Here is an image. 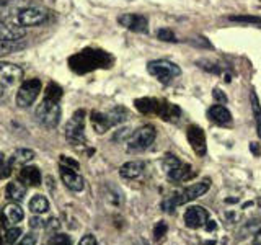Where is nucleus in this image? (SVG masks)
Listing matches in <instances>:
<instances>
[{"label": "nucleus", "mask_w": 261, "mask_h": 245, "mask_svg": "<svg viewBox=\"0 0 261 245\" xmlns=\"http://www.w3.org/2000/svg\"><path fill=\"white\" fill-rule=\"evenodd\" d=\"M147 70L162 84H170L171 80L181 76V69L175 62L167 59H155L147 64Z\"/></svg>", "instance_id": "nucleus-1"}, {"label": "nucleus", "mask_w": 261, "mask_h": 245, "mask_svg": "<svg viewBox=\"0 0 261 245\" xmlns=\"http://www.w3.org/2000/svg\"><path fill=\"white\" fill-rule=\"evenodd\" d=\"M35 116L41 126H44L47 129H54L59 125V119H61L59 102H53V100H47V98H43V102H41V105L36 108Z\"/></svg>", "instance_id": "nucleus-2"}, {"label": "nucleus", "mask_w": 261, "mask_h": 245, "mask_svg": "<svg viewBox=\"0 0 261 245\" xmlns=\"http://www.w3.org/2000/svg\"><path fill=\"white\" fill-rule=\"evenodd\" d=\"M155 137H157V131H155V128L150 125H145L130 134V137L127 139V149L130 152L145 151L153 144Z\"/></svg>", "instance_id": "nucleus-3"}, {"label": "nucleus", "mask_w": 261, "mask_h": 245, "mask_svg": "<svg viewBox=\"0 0 261 245\" xmlns=\"http://www.w3.org/2000/svg\"><path fill=\"white\" fill-rule=\"evenodd\" d=\"M41 80L39 79H30V80H24L21 87L18 88L15 96V103L16 106L20 108H28L33 103L36 102V98L41 92Z\"/></svg>", "instance_id": "nucleus-4"}, {"label": "nucleus", "mask_w": 261, "mask_h": 245, "mask_svg": "<svg viewBox=\"0 0 261 245\" xmlns=\"http://www.w3.org/2000/svg\"><path fill=\"white\" fill-rule=\"evenodd\" d=\"M85 111L77 110L72 114V118L65 125V137L73 145L82 144L85 141Z\"/></svg>", "instance_id": "nucleus-5"}, {"label": "nucleus", "mask_w": 261, "mask_h": 245, "mask_svg": "<svg viewBox=\"0 0 261 245\" xmlns=\"http://www.w3.org/2000/svg\"><path fill=\"white\" fill-rule=\"evenodd\" d=\"M46 12L43 8H38V7H27V8H21L16 15V23L20 24L23 28H28V27H38V24L44 23L46 21Z\"/></svg>", "instance_id": "nucleus-6"}, {"label": "nucleus", "mask_w": 261, "mask_h": 245, "mask_svg": "<svg viewBox=\"0 0 261 245\" xmlns=\"http://www.w3.org/2000/svg\"><path fill=\"white\" fill-rule=\"evenodd\" d=\"M118 23L134 33H147L149 31V20L139 13H124L118 18Z\"/></svg>", "instance_id": "nucleus-7"}, {"label": "nucleus", "mask_w": 261, "mask_h": 245, "mask_svg": "<svg viewBox=\"0 0 261 245\" xmlns=\"http://www.w3.org/2000/svg\"><path fill=\"white\" fill-rule=\"evenodd\" d=\"M211 188V180L206 178V180H201L198 183H193L191 186H188L186 190H183L181 193L178 194V203L179 204H186L190 203L196 198H199V196L206 194Z\"/></svg>", "instance_id": "nucleus-8"}, {"label": "nucleus", "mask_w": 261, "mask_h": 245, "mask_svg": "<svg viewBox=\"0 0 261 245\" xmlns=\"http://www.w3.org/2000/svg\"><path fill=\"white\" fill-rule=\"evenodd\" d=\"M23 76V70L20 65L12 62H0V87H7L15 84Z\"/></svg>", "instance_id": "nucleus-9"}, {"label": "nucleus", "mask_w": 261, "mask_h": 245, "mask_svg": "<svg viewBox=\"0 0 261 245\" xmlns=\"http://www.w3.org/2000/svg\"><path fill=\"white\" fill-rule=\"evenodd\" d=\"M188 141H190L193 151L199 155V157H204V154L207 151V145H206V134L199 126H190L188 128Z\"/></svg>", "instance_id": "nucleus-10"}, {"label": "nucleus", "mask_w": 261, "mask_h": 245, "mask_svg": "<svg viewBox=\"0 0 261 245\" xmlns=\"http://www.w3.org/2000/svg\"><path fill=\"white\" fill-rule=\"evenodd\" d=\"M209 219V212L201 206H191L185 212V224L190 229H199L206 226Z\"/></svg>", "instance_id": "nucleus-11"}, {"label": "nucleus", "mask_w": 261, "mask_h": 245, "mask_svg": "<svg viewBox=\"0 0 261 245\" xmlns=\"http://www.w3.org/2000/svg\"><path fill=\"white\" fill-rule=\"evenodd\" d=\"M61 178H62L64 185L67 186L69 190H72V191L80 193V191L85 190V180L82 178L75 170L61 165Z\"/></svg>", "instance_id": "nucleus-12"}, {"label": "nucleus", "mask_w": 261, "mask_h": 245, "mask_svg": "<svg viewBox=\"0 0 261 245\" xmlns=\"http://www.w3.org/2000/svg\"><path fill=\"white\" fill-rule=\"evenodd\" d=\"M27 35V28L16 23L0 20V41H18Z\"/></svg>", "instance_id": "nucleus-13"}, {"label": "nucleus", "mask_w": 261, "mask_h": 245, "mask_svg": "<svg viewBox=\"0 0 261 245\" xmlns=\"http://www.w3.org/2000/svg\"><path fill=\"white\" fill-rule=\"evenodd\" d=\"M145 170V163L141 162V160H130V162H126L124 165H121L119 168V175L126 180H134V178H139Z\"/></svg>", "instance_id": "nucleus-14"}, {"label": "nucleus", "mask_w": 261, "mask_h": 245, "mask_svg": "<svg viewBox=\"0 0 261 245\" xmlns=\"http://www.w3.org/2000/svg\"><path fill=\"white\" fill-rule=\"evenodd\" d=\"M207 118L212 122H217V125H228V122H232V113L224 105L217 103L207 110Z\"/></svg>", "instance_id": "nucleus-15"}, {"label": "nucleus", "mask_w": 261, "mask_h": 245, "mask_svg": "<svg viewBox=\"0 0 261 245\" xmlns=\"http://www.w3.org/2000/svg\"><path fill=\"white\" fill-rule=\"evenodd\" d=\"M20 178L21 182L24 183H30L31 186H39L41 185V174L38 167H33V165H24L20 172Z\"/></svg>", "instance_id": "nucleus-16"}, {"label": "nucleus", "mask_w": 261, "mask_h": 245, "mask_svg": "<svg viewBox=\"0 0 261 245\" xmlns=\"http://www.w3.org/2000/svg\"><path fill=\"white\" fill-rule=\"evenodd\" d=\"M35 159V152H33L31 149H18L15 151L13 155L10 157V165L12 167H16V165H28V163Z\"/></svg>", "instance_id": "nucleus-17"}, {"label": "nucleus", "mask_w": 261, "mask_h": 245, "mask_svg": "<svg viewBox=\"0 0 261 245\" xmlns=\"http://www.w3.org/2000/svg\"><path fill=\"white\" fill-rule=\"evenodd\" d=\"M92 125H93V128H95V131L98 134H103L111 128L108 114L100 113V111H93L92 113Z\"/></svg>", "instance_id": "nucleus-18"}, {"label": "nucleus", "mask_w": 261, "mask_h": 245, "mask_svg": "<svg viewBox=\"0 0 261 245\" xmlns=\"http://www.w3.org/2000/svg\"><path fill=\"white\" fill-rule=\"evenodd\" d=\"M27 194V186L21 182H10L7 185V196L13 201H21Z\"/></svg>", "instance_id": "nucleus-19"}, {"label": "nucleus", "mask_w": 261, "mask_h": 245, "mask_svg": "<svg viewBox=\"0 0 261 245\" xmlns=\"http://www.w3.org/2000/svg\"><path fill=\"white\" fill-rule=\"evenodd\" d=\"M30 211H33L35 214H44L49 211V201L46 196L43 194H35L30 201Z\"/></svg>", "instance_id": "nucleus-20"}, {"label": "nucleus", "mask_w": 261, "mask_h": 245, "mask_svg": "<svg viewBox=\"0 0 261 245\" xmlns=\"http://www.w3.org/2000/svg\"><path fill=\"white\" fill-rule=\"evenodd\" d=\"M191 170L193 168L190 165H183V163H181V165H178L176 168L167 172V175H168L170 180H173V182H185V180H188L193 175Z\"/></svg>", "instance_id": "nucleus-21"}, {"label": "nucleus", "mask_w": 261, "mask_h": 245, "mask_svg": "<svg viewBox=\"0 0 261 245\" xmlns=\"http://www.w3.org/2000/svg\"><path fill=\"white\" fill-rule=\"evenodd\" d=\"M5 216H7L8 220H10V223L16 224V223H21V220H23L24 212L16 203H10V204H7V206H5Z\"/></svg>", "instance_id": "nucleus-22"}, {"label": "nucleus", "mask_w": 261, "mask_h": 245, "mask_svg": "<svg viewBox=\"0 0 261 245\" xmlns=\"http://www.w3.org/2000/svg\"><path fill=\"white\" fill-rule=\"evenodd\" d=\"M250 102H251V110H253V116H255V122H256V131L258 136L261 139V105L258 102V96L255 92L250 93Z\"/></svg>", "instance_id": "nucleus-23"}, {"label": "nucleus", "mask_w": 261, "mask_h": 245, "mask_svg": "<svg viewBox=\"0 0 261 245\" xmlns=\"http://www.w3.org/2000/svg\"><path fill=\"white\" fill-rule=\"evenodd\" d=\"M136 106L142 113H157L160 105L157 100H152V98H141V100L136 102Z\"/></svg>", "instance_id": "nucleus-24"}, {"label": "nucleus", "mask_w": 261, "mask_h": 245, "mask_svg": "<svg viewBox=\"0 0 261 245\" xmlns=\"http://www.w3.org/2000/svg\"><path fill=\"white\" fill-rule=\"evenodd\" d=\"M110 118V122L111 126H116V125H121L122 121L127 119V110L122 108V106H116V108H113L110 113H106Z\"/></svg>", "instance_id": "nucleus-25"}, {"label": "nucleus", "mask_w": 261, "mask_h": 245, "mask_svg": "<svg viewBox=\"0 0 261 245\" xmlns=\"http://www.w3.org/2000/svg\"><path fill=\"white\" fill-rule=\"evenodd\" d=\"M62 96V90L59 85L56 84H49L44 90V98H47V100H53V102H59Z\"/></svg>", "instance_id": "nucleus-26"}, {"label": "nucleus", "mask_w": 261, "mask_h": 245, "mask_svg": "<svg viewBox=\"0 0 261 245\" xmlns=\"http://www.w3.org/2000/svg\"><path fill=\"white\" fill-rule=\"evenodd\" d=\"M24 47V43H21V39L18 41H0V53H13L18 49Z\"/></svg>", "instance_id": "nucleus-27"}, {"label": "nucleus", "mask_w": 261, "mask_h": 245, "mask_svg": "<svg viewBox=\"0 0 261 245\" xmlns=\"http://www.w3.org/2000/svg\"><path fill=\"white\" fill-rule=\"evenodd\" d=\"M230 21H240V23H255V24H261V16H255V15H233L228 16Z\"/></svg>", "instance_id": "nucleus-28"}, {"label": "nucleus", "mask_w": 261, "mask_h": 245, "mask_svg": "<svg viewBox=\"0 0 261 245\" xmlns=\"http://www.w3.org/2000/svg\"><path fill=\"white\" fill-rule=\"evenodd\" d=\"M176 206H179L178 194H171V196H168V198H165V201L162 203L163 211H167V212H173Z\"/></svg>", "instance_id": "nucleus-29"}, {"label": "nucleus", "mask_w": 261, "mask_h": 245, "mask_svg": "<svg viewBox=\"0 0 261 245\" xmlns=\"http://www.w3.org/2000/svg\"><path fill=\"white\" fill-rule=\"evenodd\" d=\"M178 165H181V162H179V160L175 157V155H171V154H167V155H165V159H163V168H165L167 172L176 168Z\"/></svg>", "instance_id": "nucleus-30"}, {"label": "nucleus", "mask_w": 261, "mask_h": 245, "mask_svg": "<svg viewBox=\"0 0 261 245\" xmlns=\"http://www.w3.org/2000/svg\"><path fill=\"white\" fill-rule=\"evenodd\" d=\"M130 129L129 128H121V129H118L116 133H114V136H113V141L114 142H126L127 139L130 137Z\"/></svg>", "instance_id": "nucleus-31"}, {"label": "nucleus", "mask_w": 261, "mask_h": 245, "mask_svg": "<svg viewBox=\"0 0 261 245\" xmlns=\"http://www.w3.org/2000/svg\"><path fill=\"white\" fill-rule=\"evenodd\" d=\"M157 38L162 39V41H167V43H175L176 41V36H175V33L168 30V28H162L157 31Z\"/></svg>", "instance_id": "nucleus-32"}, {"label": "nucleus", "mask_w": 261, "mask_h": 245, "mask_svg": "<svg viewBox=\"0 0 261 245\" xmlns=\"http://www.w3.org/2000/svg\"><path fill=\"white\" fill-rule=\"evenodd\" d=\"M167 231H168L167 223H163V220H159V223L155 224V227H153V237H155V240H160L162 237L167 234Z\"/></svg>", "instance_id": "nucleus-33"}, {"label": "nucleus", "mask_w": 261, "mask_h": 245, "mask_svg": "<svg viewBox=\"0 0 261 245\" xmlns=\"http://www.w3.org/2000/svg\"><path fill=\"white\" fill-rule=\"evenodd\" d=\"M20 235H21V229H20V227H12V229H8L7 234H5V242H7V243H15L16 239H20Z\"/></svg>", "instance_id": "nucleus-34"}, {"label": "nucleus", "mask_w": 261, "mask_h": 245, "mask_svg": "<svg viewBox=\"0 0 261 245\" xmlns=\"http://www.w3.org/2000/svg\"><path fill=\"white\" fill-rule=\"evenodd\" d=\"M212 96H214V100H216L219 105H225V103H227V100H228L227 95H225L220 88H217V87H216L214 90H212Z\"/></svg>", "instance_id": "nucleus-35"}, {"label": "nucleus", "mask_w": 261, "mask_h": 245, "mask_svg": "<svg viewBox=\"0 0 261 245\" xmlns=\"http://www.w3.org/2000/svg\"><path fill=\"white\" fill-rule=\"evenodd\" d=\"M61 165L69 167V168H72V170H79V162L72 160V159H69V157H65V155H61Z\"/></svg>", "instance_id": "nucleus-36"}, {"label": "nucleus", "mask_w": 261, "mask_h": 245, "mask_svg": "<svg viewBox=\"0 0 261 245\" xmlns=\"http://www.w3.org/2000/svg\"><path fill=\"white\" fill-rule=\"evenodd\" d=\"M12 165H10V162H4V163H0V178H7L8 175L12 174Z\"/></svg>", "instance_id": "nucleus-37"}, {"label": "nucleus", "mask_w": 261, "mask_h": 245, "mask_svg": "<svg viewBox=\"0 0 261 245\" xmlns=\"http://www.w3.org/2000/svg\"><path fill=\"white\" fill-rule=\"evenodd\" d=\"M79 245H98V243H96L95 235H92V234H87L85 237H82V240L79 242Z\"/></svg>", "instance_id": "nucleus-38"}, {"label": "nucleus", "mask_w": 261, "mask_h": 245, "mask_svg": "<svg viewBox=\"0 0 261 245\" xmlns=\"http://www.w3.org/2000/svg\"><path fill=\"white\" fill-rule=\"evenodd\" d=\"M36 243V235L35 234H28L23 237V240L20 242V245H35Z\"/></svg>", "instance_id": "nucleus-39"}, {"label": "nucleus", "mask_w": 261, "mask_h": 245, "mask_svg": "<svg viewBox=\"0 0 261 245\" xmlns=\"http://www.w3.org/2000/svg\"><path fill=\"white\" fill-rule=\"evenodd\" d=\"M30 226H31L33 229H41V227L44 226V220L41 219V217H38V216H35V217H31Z\"/></svg>", "instance_id": "nucleus-40"}, {"label": "nucleus", "mask_w": 261, "mask_h": 245, "mask_svg": "<svg viewBox=\"0 0 261 245\" xmlns=\"http://www.w3.org/2000/svg\"><path fill=\"white\" fill-rule=\"evenodd\" d=\"M250 151H251L253 155H259V154H261V147H259V144H256V142H251V144H250Z\"/></svg>", "instance_id": "nucleus-41"}, {"label": "nucleus", "mask_w": 261, "mask_h": 245, "mask_svg": "<svg viewBox=\"0 0 261 245\" xmlns=\"http://www.w3.org/2000/svg\"><path fill=\"white\" fill-rule=\"evenodd\" d=\"M204 227H206V231L212 232V231H216V229H217V223H214V220H209V219H207V223H206V226H204Z\"/></svg>", "instance_id": "nucleus-42"}, {"label": "nucleus", "mask_w": 261, "mask_h": 245, "mask_svg": "<svg viewBox=\"0 0 261 245\" xmlns=\"http://www.w3.org/2000/svg\"><path fill=\"white\" fill-rule=\"evenodd\" d=\"M253 245H261V227L256 231L255 237H253Z\"/></svg>", "instance_id": "nucleus-43"}, {"label": "nucleus", "mask_w": 261, "mask_h": 245, "mask_svg": "<svg viewBox=\"0 0 261 245\" xmlns=\"http://www.w3.org/2000/svg\"><path fill=\"white\" fill-rule=\"evenodd\" d=\"M5 162V159H4V155L2 154H0V163H4Z\"/></svg>", "instance_id": "nucleus-44"}, {"label": "nucleus", "mask_w": 261, "mask_h": 245, "mask_svg": "<svg viewBox=\"0 0 261 245\" xmlns=\"http://www.w3.org/2000/svg\"><path fill=\"white\" fill-rule=\"evenodd\" d=\"M2 95H4V87H0V98H2Z\"/></svg>", "instance_id": "nucleus-45"}, {"label": "nucleus", "mask_w": 261, "mask_h": 245, "mask_svg": "<svg viewBox=\"0 0 261 245\" xmlns=\"http://www.w3.org/2000/svg\"><path fill=\"white\" fill-rule=\"evenodd\" d=\"M0 2H5V0H0Z\"/></svg>", "instance_id": "nucleus-46"}]
</instances>
